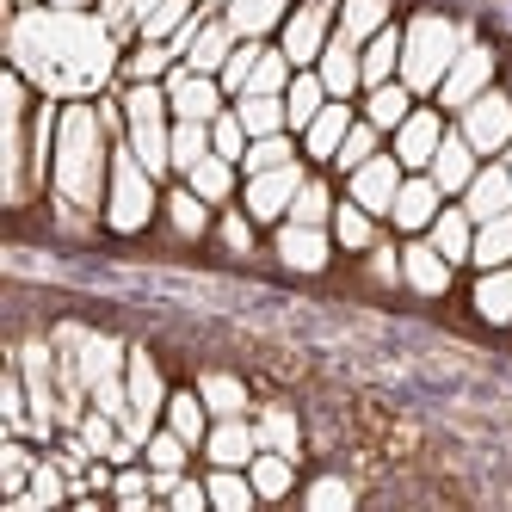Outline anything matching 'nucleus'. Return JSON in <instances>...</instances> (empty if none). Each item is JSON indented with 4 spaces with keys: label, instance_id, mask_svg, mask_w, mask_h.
<instances>
[{
    "label": "nucleus",
    "instance_id": "1",
    "mask_svg": "<svg viewBox=\"0 0 512 512\" xmlns=\"http://www.w3.org/2000/svg\"><path fill=\"white\" fill-rule=\"evenodd\" d=\"M13 68L50 99H87L124 68L118 38L99 13L81 7H19L13 13Z\"/></svg>",
    "mask_w": 512,
    "mask_h": 512
},
{
    "label": "nucleus",
    "instance_id": "2",
    "mask_svg": "<svg viewBox=\"0 0 512 512\" xmlns=\"http://www.w3.org/2000/svg\"><path fill=\"white\" fill-rule=\"evenodd\" d=\"M99 105L75 99L62 105V130H56V161H50V192L68 216H105V186H112V142H105Z\"/></svg>",
    "mask_w": 512,
    "mask_h": 512
},
{
    "label": "nucleus",
    "instance_id": "3",
    "mask_svg": "<svg viewBox=\"0 0 512 512\" xmlns=\"http://www.w3.org/2000/svg\"><path fill=\"white\" fill-rule=\"evenodd\" d=\"M469 44V31L445 13H414L408 31H401V81L414 93H438L445 68L457 62V50Z\"/></svg>",
    "mask_w": 512,
    "mask_h": 512
},
{
    "label": "nucleus",
    "instance_id": "4",
    "mask_svg": "<svg viewBox=\"0 0 512 512\" xmlns=\"http://www.w3.org/2000/svg\"><path fill=\"white\" fill-rule=\"evenodd\" d=\"M124 142L142 155L155 179L173 173V99H167V81H130L124 93Z\"/></svg>",
    "mask_w": 512,
    "mask_h": 512
},
{
    "label": "nucleus",
    "instance_id": "5",
    "mask_svg": "<svg viewBox=\"0 0 512 512\" xmlns=\"http://www.w3.org/2000/svg\"><path fill=\"white\" fill-rule=\"evenodd\" d=\"M161 210V192H155V173L142 167V155L118 136L112 142V186H105V223L118 235H142Z\"/></svg>",
    "mask_w": 512,
    "mask_h": 512
},
{
    "label": "nucleus",
    "instance_id": "6",
    "mask_svg": "<svg viewBox=\"0 0 512 512\" xmlns=\"http://www.w3.org/2000/svg\"><path fill=\"white\" fill-rule=\"evenodd\" d=\"M457 130L475 142V155H506V142H512V87L475 93L457 112Z\"/></svg>",
    "mask_w": 512,
    "mask_h": 512
},
{
    "label": "nucleus",
    "instance_id": "7",
    "mask_svg": "<svg viewBox=\"0 0 512 512\" xmlns=\"http://www.w3.org/2000/svg\"><path fill=\"white\" fill-rule=\"evenodd\" d=\"M334 25H340V0H297L284 19V56L297 68H315V56L334 38Z\"/></svg>",
    "mask_w": 512,
    "mask_h": 512
},
{
    "label": "nucleus",
    "instance_id": "8",
    "mask_svg": "<svg viewBox=\"0 0 512 512\" xmlns=\"http://www.w3.org/2000/svg\"><path fill=\"white\" fill-rule=\"evenodd\" d=\"M303 179H309V173H303L297 161L266 167V173H247V192H241L247 216H253V223H284L290 204H297V192H303Z\"/></svg>",
    "mask_w": 512,
    "mask_h": 512
},
{
    "label": "nucleus",
    "instance_id": "9",
    "mask_svg": "<svg viewBox=\"0 0 512 512\" xmlns=\"http://www.w3.org/2000/svg\"><path fill=\"white\" fill-rule=\"evenodd\" d=\"M494 68H500L494 50L469 38V44L457 50V62L445 68V81H438V105H445V112H463L475 93H488V87H494Z\"/></svg>",
    "mask_w": 512,
    "mask_h": 512
},
{
    "label": "nucleus",
    "instance_id": "10",
    "mask_svg": "<svg viewBox=\"0 0 512 512\" xmlns=\"http://www.w3.org/2000/svg\"><path fill=\"white\" fill-rule=\"evenodd\" d=\"M401 179H408V167L395 161V149H389V155H371L364 167L346 173V198H358L371 216H389V210H395V192H401Z\"/></svg>",
    "mask_w": 512,
    "mask_h": 512
},
{
    "label": "nucleus",
    "instance_id": "11",
    "mask_svg": "<svg viewBox=\"0 0 512 512\" xmlns=\"http://www.w3.org/2000/svg\"><path fill=\"white\" fill-rule=\"evenodd\" d=\"M167 99H173V118H198V124H210L216 112H229V93H223V81L216 75H198V68H186V62H173V75H167Z\"/></svg>",
    "mask_w": 512,
    "mask_h": 512
},
{
    "label": "nucleus",
    "instance_id": "12",
    "mask_svg": "<svg viewBox=\"0 0 512 512\" xmlns=\"http://www.w3.org/2000/svg\"><path fill=\"white\" fill-rule=\"evenodd\" d=\"M438 142H445V112L414 105V112L401 118V130H395V161L408 167V173H426L432 155H438Z\"/></svg>",
    "mask_w": 512,
    "mask_h": 512
},
{
    "label": "nucleus",
    "instance_id": "13",
    "mask_svg": "<svg viewBox=\"0 0 512 512\" xmlns=\"http://www.w3.org/2000/svg\"><path fill=\"white\" fill-rule=\"evenodd\" d=\"M278 260L290 272H327V260H334V229L321 223H278Z\"/></svg>",
    "mask_w": 512,
    "mask_h": 512
},
{
    "label": "nucleus",
    "instance_id": "14",
    "mask_svg": "<svg viewBox=\"0 0 512 512\" xmlns=\"http://www.w3.org/2000/svg\"><path fill=\"white\" fill-rule=\"evenodd\" d=\"M438 210H445V192H438V179H432V173H408V179H401V192H395L389 223H395L401 235H426Z\"/></svg>",
    "mask_w": 512,
    "mask_h": 512
},
{
    "label": "nucleus",
    "instance_id": "15",
    "mask_svg": "<svg viewBox=\"0 0 512 512\" xmlns=\"http://www.w3.org/2000/svg\"><path fill=\"white\" fill-rule=\"evenodd\" d=\"M475 167H482V155H475V142L463 136V130H445V142H438V155H432V179H438V192L445 198H463L469 192V179H475Z\"/></svg>",
    "mask_w": 512,
    "mask_h": 512
},
{
    "label": "nucleus",
    "instance_id": "16",
    "mask_svg": "<svg viewBox=\"0 0 512 512\" xmlns=\"http://www.w3.org/2000/svg\"><path fill=\"white\" fill-rule=\"evenodd\" d=\"M204 457H210V463H223V469H247L253 457H260V426H253L247 414L216 420L210 438H204Z\"/></svg>",
    "mask_w": 512,
    "mask_h": 512
},
{
    "label": "nucleus",
    "instance_id": "17",
    "mask_svg": "<svg viewBox=\"0 0 512 512\" xmlns=\"http://www.w3.org/2000/svg\"><path fill=\"white\" fill-rule=\"evenodd\" d=\"M235 44H241V31L229 25V13L204 7V25H198V38L186 50V68H198V75H223V62L235 56Z\"/></svg>",
    "mask_w": 512,
    "mask_h": 512
},
{
    "label": "nucleus",
    "instance_id": "18",
    "mask_svg": "<svg viewBox=\"0 0 512 512\" xmlns=\"http://www.w3.org/2000/svg\"><path fill=\"white\" fill-rule=\"evenodd\" d=\"M401 284L420 290V297H445L451 290V260L432 241H408L401 247Z\"/></svg>",
    "mask_w": 512,
    "mask_h": 512
},
{
    "label": "nucleus",
    "instance_id": "19",
    "mask_svg": "<svg viewBox=\"0 0 512 512\" xmlns=\"http://www.w3.org/2000/svg\"><path fill=\"white\" fill-rule=\"evenodd\" d=\"M463 210L475 216V223H488V216L512 210V173H506V161H500V155H494V161H482V167H475V179H469V192H463Z\"/></svg>",
    "mask_w": 512,
    "mask_h": 512
},
{
    "label": "nucleus",
    "instance_id": "20",
    "mask_svg": "<svg viewBox=\"0 0 512 512\" xmlns=\"http://www.w3.org/2000/svg\"><path fill=\"white\" fill-rule=\"evenodd\" d=\"M315 68H321V81H327V93H334V99H352V93L364 87V62H358V44L346 38L340 25H334V38H327V50L315 56Z\"/></svg>",
    "mask_w": 512,
    "mask_h": 512
},
{
    "label": "nucleus",
    "instance_id": "21",
    "mask_svg": "<svg viewBox=\"0 0 512 512\" xmlns=\"http://www.w3.org/2000/svg\"><path fill=\"white\" fill-rule=\"evenodd\" d=\"M142 463L155 469V488H161V500H167V488H173L179 475H186V463H192V445H186L173 426H155V438L142 445Z\"/></svg>",
    "mask_w": 512,
    "mask_h": 512
},
{
    "label": "nucleus",
    "instance_id": "22",
    "mask_svg": "<svg viewBox=\"0 0 512 512\" xmlns=\"http://www.w3.org/2000/svg\"><path fill=\"white\" fill-rule=\"evenodd\" d=\"M426 241H432L438 253H445L451 266H463L469 253H475V216H469L463 204H445V210L432 216V229H426Z\"/></svg>",
    "mask_w": 512,
    "mask_h": 512
},
{
    "label": "nucleus",
    "instance_id": "23",
    "mask_svg": "<svg viewBox=\"0 0 512 512\" xmlns=\"http://www.w3.org/2000/svg\"><path fill=\"white\" fill-rule=\"evenodd\" d=\"M346 130H352V105H346V99H327L321 118L303 130V155H309V161H334L340 142H346Z\"/></svg>",
    "mask_w": 512,
    "mask_h": 512
},
{
    "label": "nucleus",
    "instance_id": "24",
    "mask_svg": "<svg viewBox=\"0 0 512 512\" xmlns=\"http://www.w3.org/2000/svg\"><path fill=\"white\" fill-rule=\"evenodd\" d=\"M334 99L327 93V81H321V68H297V75H290V87H284V112H290V130H309L315 118H321V105Z\"/></svg>",
    "mask_w": 512,
    "mask_h": 512
},
{
    "label": "nucleus",
    "instance_id": "25",
    "mask_svg": "<svg viewBox=\"0 0 512 512\" xmlns=\"http://www.w3.org/2000/svg\"><path fill=\"white\" fill-rule=\"evenodd\" d=\"M167 426L186 438L192 451H204V438H210V426H216V414L204 408V395L198 389H173L167 395Z\"/></svg>",
    "mask_w": 512,
    "mask_h": 512
},
{
    "label": "nucleus",
    "instance_id": "26",
    "mask_svg": "<svg viewBox=\"0 0 512 512\" xmlns=\"http://www.w3.org/2000/svg\"><path fill=\"white\" fill-rule=\"evenodd\" d=\"M358 62H364V93L383 87V81H401V31L383 25L371 44H358Z\"/></svg>",
    "mask_w": 512,
    "mask_h": 512
},
{
    "label": "nucleus",
    "instance_id": "27",
    "mask_svg": "<svg viewBox=\"0 0 512 512\" xmlns=\"http://www.w3.org/2000/svg\"><path fill=\"white\" fill-rule=\"evenodd\" d=\"M290 7H297V0H229L223 13H229V25L241 38H266V31H284Z\"/></svg>",
    "mask_w": 512,
    "mask_h": 512
},
{
    "label": "nucleus",
    "instance_id": "28",
    "mask_svg": "<svg viewBox=\"0 0 512 512\" xmlns=\"http://www.w3.org/2000/svg\"><path fill=\"white\" fill-rule=\"evenodd\" d=\"M414 99H420V93H414L408 81H383V87L364 93V118H371L377 130H389V136H395V130H401V118L414 112Z\"/></svg>",
    "mask_w": 512,
    "mask_h": 512
},
{
    "label": "nucleus",
    "instance_id": "29",
    "mask_svg": "<svg viewBox=\"0 0 512 512\" xmlns=\"http://www.w3.org/2000/svg\"><path fill=\"white\" fill-rule=\"evenodd\" d=\"M334 247H346V253H371L377 247V216L364 210L358 198H346V204H334Z\"/></svg>",
    "mask_w": 512,
    "mask_h": 512
},
{
    "label": "nucleus",
    "instance_id": "30",
    "mask_svg": "<svg viewBox=\"0 0 512 512\" xmlns=\"http://www.w3.org/2000/svg\"><path fill=\"white\" fill-rule=\"evenodd\" d=\"M475 315L494 327H512V266H488L475 278Z\"/></svg>",
    "mask_w": 512,
    "mask_h": 512
},
{
    "label": "nucleus",
    "instance_id": "31",
    "mask_svg": "<svg viewBox=\"0 0 512 512\" xmlns=\"http://www.w3.org/2000/svg\"><path fill=\"white\" fill-rule=\"evenodd\" d=\"M469 266H512V210L488 216V223H475V253H469Z\"/></svg>",
    "mask_w": 512,
    "mask_h": 512
},
{
    "label": "nucleus",
    "instance_id": "32",
    "mask_svg": "<svg viewBox=\"0 0 512 512\" xmlns=\"http://www.w3.org/2000/svg\"><path fill=\"white\" fill-rule=\"evenodd\" d=\"M179 179H186L198 198H210V204H229V198H235V161H229V155H216V149H210L192 173H179Z\"/></svg>",
    "mask_w": 512,
    "mask_h": 512
},
{
    "label": "nucleus",
    "instance_id": "33",
    "mask_svg": "<svg viewBox=\"0 0 512 512\" xmlns=\"http://www.w3.org/2000/svg\"><path fill=\"white\" fill-rule=\"evenodd\" d=\"M235 112H241L247 136H278V130H290L284 93H241V99H235Z\"/></svg>",
    "mask_w": 512,
    "mask_h": 512
},
{
    "label": "nucleus",
    "instance_id": "34",
    "mask_svg": "<svg viewBox=\"0 0 512 512\" xmlns=\"http://www.w3.org/2000/svg\"><path fill=\"white\" fill-rule=\"evenodd\" d=\"M31 469H38V457L25 451V438H19V432H7V445H0V494H7V506H19V500H25Z\"/></svg>",
    "mask_w": 512,
    "mask_h": 512
},
{
    "label": "nucleus",
    "instance_id": "35",
    "mask_svg": "<svg viewBox=\"0 0 512 512\" xmlns=\"http://www.w3.org/2000/svg\"><path fill=\"white\" fill-rule=\"evenodd\" d=\"M253 475V488H260V500H284L290 488H297V457H284V451H260L247 463Z\"/></svg>",
    "mask_w": 512,
    "mask_h": 512
},
{
    "label": "nucleus",
    "instance_id": "36",
    "mask_svg": "<svg viewBox=\"0 0 512 512\" xmlns=\"http://www.w3.org/2000/svg\"><path fill=\"white\" fill-rule=\"evenodd\" d=\"M210 506H223V512H247L253 500H260V488H253V475L247 469H223V463H210Z\"/></svg>",
    "mask_w": 512,
    "mask_h": 512
},
{
    "label": "nucleus",
    "instance_id": "37",
    "mask_svg": "<svg viewBox=\"0 0 512 512\" xmlns=\"http://www.w3.org/2000/svg\"><path fill=\"white\" fill-rule=\"evenodd\" d=\"M253 426H260V451H284V457L303 451V420L290 414V408H278V401H272V408H260V420H253Z\"/></svg>",
    "mask_w": 512,
    "mask_h": 512
},
{
    "label": "nucleus",
    "instance_id": "38",
    "mask_svg": "<svg viewBox=\"0 0 512 512\" xmlns=\"http://www.w3.org/2000/svg\"><path fill=\"white\" fill-rule=\"evenodd\" d=\"M167 223H173V235H186V241L210 235V198H198L192 186L167 192Z\"/></svg>",
    "mask_w": 512,
    "mask_h": 512
},
{
    "label": "nucleus",
    "instance_id": "39",
    "mask_svg": "<svg viewBox=\"0 0 512 512\" xmlns=\"http://www.w3.org/2000/svg\"><path fill=\"white\" fill-rule=\"evenodd\" d=\"M198 395H204V408H210L216 420L247 414V383L229 377V371H204V377H198Z\"/></svg>",
    "mask_w": 512,
    "mask_h": 512
},
{
    "label": "nucleus",
    "instance_id": "40",
    "mask_svg": "<svg viewBox=\"0 0 512 512\" xmlns=\"http://www.w3.org/2000/svg\"><path fill=\"white\" fill-rule=\"evenodd\" d=\"M389 25V0H340V31L352 44H371Z\"/></svg>",
    "mask_w": 512,
    "mask_h": 512
},
{
    "label": "nucleus",
    "instance_id": "41",
    "mask_svg": "<svg viewBox=\"0 0 512 512\" xmlns=\"http://www.w3.org/2000/svg\"><path fill=\"white\" fill-rule=\"evenodd\" d=\"M173 62H179V56H173L167 44L136 38V50L124 56V68H118V75H124V81H167V75H173Z\"/></svg>",
    "mask_w": 512,
    "mask_h": 512
},
{
    "label": "nucleus",
    "instance_id": "42",
    "mask_svg": "<svg viewBox=\"0 0 512 512\" xmlns=\"http://www.w3.org/2000/svg\"><path fill=\"white\" fill-rule=\"evenodd\" d=\"M290 75H297V62L284 56V44L272 50V44H260V62H253V75H247V87L241 93H284L290 87Z\"/></svg>",
    "mask_w": 512,
    "mask_h": 512
},
{
    "label": "nucleus",
    "instance_id": "43",
    "mask_svg": "<svg viewBox=\"0 0 512 512\" xmlns=\"http://www.w3.org/2000/svg\"><path fill=\"white\" fill-rule=\"evenodd\" d=\"M297 161V130H278V136H253L247 155H241V173H266V167H284Z\"/></svg>",
    "mask_w": 512,
    "mask_h": 512
},
{
    "label": "nucleus",
    "instance_id": "44",
    "mask_svg": "<svg viewBox=\"0 0 512 512\" xmlns=\"http://www.w3.org/2000/svg\"><path fill=\"white\" fill-rule=\"evenodd\" d=\"M210 155V124L198 118H173V173H192Z\"/></svg>",
    "mask_w": 512,
    "mask_h": 512
},
{
    "label": "nucleus",
    "instance_id": "45",
    "mask_svg": "<svg viewBox=\"0 0 512 512\" xmlns=\"http://www.w3.org/2000/svg\"><path fill=\"white\" fill-rule=\"evenodd\" d=\"M371 155H383V130H377L371 118H352V130H346V142H340L334 167H340V173H352V167H364Z\"/></svg>",
    "mask_w": 512,
    "mask_h": 512
},
{
    "label": "nucleus",
    "instance_id": "46",
    "mask_svg": "<svg viewBox=\"0 0 512 512\" xmlns=\"http://www.w3.org/2000/svg\"><path fill=\"white\" fill-rule=\"evenodd\" d=\"M112 494H118V506H130V512H142V506H149V500H161V488H155V469L149 463H124L118 475H112Z\"/></svg>",
    "mask_w": 512,
    "mask_h": 512
},
{
    "label": "nucleus",
    "instance_id": "47",
    "mask_svg": "<svg viewBox=\"0 0 512 512\" xmlns=\"http://www.w3.org/2000/svg\"><path fill=\"white\" fill-rule=\"evenodd\" d=\"M62 500H68L62 463H38V469H31V488H25V500H19L13 512H31V506H62Z\"/></svg>",
    "mask_w": 512,
    "mask_h": 512
},
{
    "label": "nucleus",
    "instance_id": "48",
    "mask_svg": "<svg viewBox=\"0 0 512 512\" xmlns=\"http://www.w3.org/2000/svg\"><path fill=\"white\" fill-rule=\"evenodd\" d=\"M247 142H253V136H247V124H241V112H235V105H229V112H216V118H210V149H216V155H229V161L241 167Z\"/></svg>",
    "mask_w": 512,
    "mask_h": 512
},
{
    "label": "nucleus",
    "instance_id": "49",
    "mask_svg": "<svg viewBox=\"0 0 512 512\" xmlns=\"http://www.w3.org/2000/svg\"><path fill=\"white\" fill-rule=\"evenodd\" d=\"M290 223H334V192H327V179H303L297 204H290Z\"/></svg>",
    "mask_w": 512,
    "mask_h": 512
},
{
    "label": "nucleus",
    "instance_id": "50",
    "mask_svg": "<svg viewBox=\"0 0 512 512\" xmlns=\"http://www.w3.org/2000/svg\"><path fill=\"white\" fill-rule=\"evenodd\" d=\"M167 506H179V512H204V506H210V482H192V475H179V482L167 488Z\"/></svg>",
    "mask_w": 512,
    "mask_h": 512
},
{
    "label": "nucleus",
    "instance_id": "51",
    "mask_svg": "<svg viewBox=\"0 0 512 512\" xmlns=\"http://www.w3.org/2000/svg\"><path fill=\"white\" fill-rule=\"evenodd\" d=\"M303 500H309V506H352L358 494H352V488L340 482V475H321V482H315V488H309Z\"/></svg>",
    "mask_w": 512,
    "mask_h": 512
},
{
    "label": "nucleus",
    "instance_id": "52",
    "mask_svg": "<svg viewBox=\"0 0 512 512\" xmlns=\"http://www.w3.org/2000/svg\"><path fill=\"white\" fill-rule=\"evenodd\" d=\"M223 241H229V253H253V216L247 210H229L223 216Z\"/></svg>",
    "mask_w": 512,
    "mask_h": 512
},
{
    "label": "nucleus",
    "instance_id": "53",
    "mask_svg": "<svg viewBox=\"0 0 512 512\" xmlns=\"http://www.w3.org/2000/svg\"><path fill=\"white\" fill-rule=\"evenodd\" d=\"M371 278L377 284H401V253L395 247H383V241L371 247Z\"/></svg>",
    "mask_w": 512,
    "mask_h": 512
},
{
    "label": "nucleus",
    "instance_id": "54",
    "mask_svg": "<svg viewBox=\"0 0 512 512\" xmlns=\"http://www.w3.org/2000/svg\"><path fill=\"white\" fill-rule=\"evenodd\" d=\"M124 7H130V19H136V31H142V19H149V13L161 7V0H124Z\"/></svg>",
    "mask_w": 512,
    "mask_h": 512
},
{
    "label": "nucleus",
    "instance_id": "55",
    "mask_svg": "<svg viewBox=\"0 0 512 512\" xmlns=\"http://www.w3.org/2000/svg\"><path fill=\"white\" fill-rule=\"evenodd\" d=\"M50 7H87V0H50Z\"/></svg>",
    "mask_w": 512,
    "mask_h": 512
},
{
    "label": "nucleus",
    "instance_id": "56",
    "mask_svg": "<svg viewBox=\"0 0 512 512\" xmlns=\"http://www.w3.org/2000/svg\"><path fill=\"white\" fill-rule=\"evenodd\" d=\"M500 161H506V173H512V142H506V155H500Z\"/></svg>",
    "mask_w": 512,
    "mask_h": 512
},
{
    "label": "nucleus",
    "instance_id": "57",
    "mask_svg": "<svg viewBox=\"0 0 512 512\" xmlns=\"http://www.w3.org/2000/svg\"><path fill=\"white\" fill-rule=\"evenodd\" d=\"M204 7H229V0H204Z\"/></svg>",
    "mask_w": 512,
    "mask_h": 512
}]
</instances>
